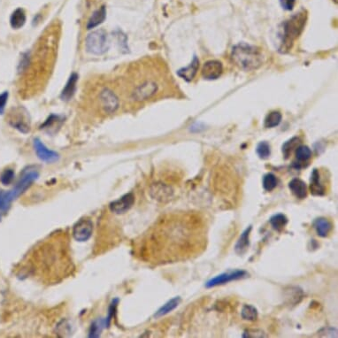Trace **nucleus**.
Here are the masks:
<instances>
[{"label":"nucleus","mask_w":338,"mask_h":338,"mask_svg":"<svg viewBox=\"0 0 338 338\" xmlns=\"http://www.w3.org/2000/svg\"><path fill=\"white\" fill-rule=\"evenodd\" d=\"M65 240L61 236L52 237L35 248L31 262V271L52 281L69 273L71 264Z\"/></svg>","instance_id":"f257e3e1"},{"label":"nucleus","mask_w":338,"mask_h":338,"mask_svg":"<svg viewBox=\"0 0 338 338\" xmlns=\"http://www.w3.org/2000/svg\"><path fill=\"white\" fill-rule=\"evenodd\" d=\"M232 60L236 65L244 70L259 68L263 63V55L255 46L247 43H239L233 48Z\"/></svg>","instance_id":"f03ea898"},{"label":"nucleus","mask_w":338,"mask_h":338,"mask_svg":"<svg viewBox=\"0 0 338 338\" xmlns=\"http://www.w3.org/2000/svg\"><path fill=\"white\" fill-rule=\"evenodd\" d=\"M306 20V15L304 13H296L294 16L284 22L283 25V37H282V44L285 49L291 46V43L299 36V34L303 30L304 23Z\"/></svg>","instance_id":"7ed1b4c3"},{"label":"nucleus","mask_w":338,"mask_h":338,"mask_svg":"<svg viewBox=\"0 0 338 338\" xmlns=\"http://www.w3.org/2000/svg\"><path fill=\"white\" fill-rule=\"evenodd\" d=\"M85 45L88 52L94 55H102L108 49L107 34L103 30L93 31L87 36Z\"/></svg>","instance_id":"20e7f679"},{"label":"nucleus","mask_w":338,"mask_h":338,"mask_svg":"<svg viewBox=\"0 0 338 338\" xmlns=\"http://www.w3.org/2000/svg\"><path fill=\"white\" fill-rule=\"evenodd\" d=\"M39 176L38 169L35 166H30L22 170L21 176L16 182L15 186L11 190L16 199L22 195L32 185V183Z\"/></svg>","instance_id":"39448f33"},{"label":"nucleus","mask_w":338,"mask_h":338,"mask_svg":"<svg viewBox=\"0 0 338 338\" xmlns=\"http://www.w3.org/2000/svg\"><path fill=\"white\" fill-rule=\"evenodd\" d=\"M249 273L244 270H240V269L230 270L228 272L218 274L216 276L210 279L208 282L205 283V287L212 288V287L221 286V285H224L226 283L247 277Z\"/></svg>","instance_id":"423d86ee"},{"label":"nucleus","mask_w":338,"mask_h":338,"mask_svg":"<svg viewBox=\"0 0 338 338\" xmlns=\"http://www.w3.org/2000/svg\"><path fill=\"white\" fill-rule=\"evenodd\" d=\"M8 122L11 126L22 133L26 134L30 131V121L25 109H13V113L9 115Z\"/></svg>","instance_id":"0eeeda50"},{"label":"nucleus","mask_w":338,"mask_h":338,"mask_svg":"<svg viewBox=\"0 0 338 338\" xmlns=\"http://www.w3.org/2000/svg\"><path fill=\"white\" fill-rule=\"evenodd\" d=\"M93 232V223L90 219H81L77 221L74 227L72 235L74 238L78 242H86L91 238Z\"/></svg>","instance_id":"6e6552de"},{"label":"nucleus","mask_w":338,"mask_h":338,"mask_svg":"<svg viewBox=\"0 0 338 338\" xmlns=\"http://www.w3.org/2000/svg\"><path fill=\"white\" fill-rule=\"evenodd\" d=\"M158 84L153 81H145L135 88L132 92V99L135 101H143L151 99L156 94Z\"/></svg>","instance_id":"1a4fd4ad"},{"label":"nucleus","mask_w":338,"mask_h":338,"mask_svg":"<svg viewBox=\"0 0 338 338\" xmlns=\"http://www.w3.org/2000/svg\"><path fill=\"white\" fill-rule=\"evenodd\" d=\"M100 102L101 107L106 113H114L120 104L117 96L109 89H104L100 92Z\"/></svg>","instance_id":"9d476101"},{"label":"nucleus","mask_w":338,"mask_h":338,"mask_svg":"<svg viewBox=\"0 0 338 338\" xmlns=\"http://www.w3.org/2000/svg\"><path fill=\"white\" fill-rule=\"evenodd\" d=\"M135 204V196L133 193H128L119 200L112 202L109 208L110 211L115 214H123L125 212L130 211L131 207Z\"/></svg>","instance_id":"9b49d317"},{"label":"nucleus","mask_w":338,"mask_h":338,"mask_svg":"<svg viewBox=\"0 0 338 338\" xmlns=\"http://www.w3.org/2000/svg\"><path fill=\"white\" fill-rule=\"evenodd\" d=\"M34 148H35L36 155H37V157L39 158L41 161L48 162V163H52V162H54V161L59 160V154L57 152H53L52 150L48 149L40 141L39 139L36 138L34 140Z\"/></svg>","instance_id":"f8f14e48"},{"label":"nucleus","mask_w":338,"mask_h":338,"mask_svg":"<svg viewBox=\"0 0 338 338\" xmlns=\"http://www.w3.org/2000/svg\"><path fill=\"white\" fill-rule=\"evenodd\" d=\"M222 70V64L220 61H207L203 67L202 75L206 80H215L221 76Z\"/></svg>","instance_id":"ddd939ff"},{"label":"nucleus","mask_w":338,"mask_h":338,"mask_svg":"<svg viewBox=\"0 0 338 338\" xmlns=\"http://www.w3.org/2000/svg\"><path fill=\"white\" fill-rule=\"evenodd\" d=\"M150 194L154 200L165 202L167 200H170L173 196V190L171 187L168 186L162 183H157L151 187Z\"/></svg>","instance_id":"4468645a"},{"label":"nucleus","mask_w":338,"mask_h":338,"mask_svg":"<svg viewBox=\"0 0 338 338\" xmlns=\"http://www.w3.org/2000/svg\"><path fill=\"white\" fill-rule=\"evenodd\" d=\"M252 230V226H249L239 237L238 240L235 245V252L238 255L244 254L250 247V235H251Z\"/></svg>","instance_id":"2eb2a0df"},{"label":"nucleus","mask_w":338,"mask_h":338,"mask_svg":"<svg viewBox=\"0 0 338 338\" xmlns=\"http://www.w3.org/2000/svg\"><path fill=\"white\" fill-rule=\"evenodd\" d=\"M289 188L292 194L299 200H304L307 197V185L301 179L295 178L289 183Z\"/></svg>","instance_id":"dca6fc26"},{"label":"nucleus","mask_w":338,"mask_h":338,"mask_svg":"<svg viewBox=\"0 0 338 338\" xmlns=\"http://www.w3.org/2000/svg\"><path fill=\"white\" fill-rule=\"evenodd\" d=\"M313 228L316 231L317 235L324 238L330 235L333 226L327 218L320 217V218H317L316 220L313 221Z\"/></svg>","instance_id":"f3484780"},{"label":"nucleus","mask_w":338,"mask_h":338,"mask_svg":"<svg viewBox=\"0 0 338 338\" xmlns=\"http://www.w3.org/2000/svg\"><path fill=\"white\" fill-rule=\"evenodd\" d=\"M77 82H78V74L73 73L70 75L68 81L66 83L65 87L61 92V100L68 101L72 99V97L74 96L75 90H76Z\"/></svg>","instance_id":"a211bd4d"},{"label":"nucleus","mask_w":338,"mask_h":338,"mask_svg":"<svg viewBox=\"0 0 338 338\" xmlns=\"http://www.w3.org/2000/svg\"><path fill=\"white\" fill-rule=\"evenodd\" d=\"M199 67H200V61L198 60L197 57H194L193 61L191 62L190 65L178 71V75L180 77H182V79L186 80L187 82H190L195 77L196 74L199 69Z\"/></svg>","instance_id":"6ab92c4d"},{"label":"nucleus","mask_w":338,"mask_h":338,"mask_svg":"<svg viewBox=\"0 0 338 338\" xmlns=\"http://www.w3.org/2000/svg\"><path fill=\"white\" fill-rule=\"evenodd\" d=\"M312 157V151L306 145H300L296 150V159L297 161L295 163L296 169L303 168L304 163L307 162Z\"/></svg>","instance_id":"aec40b11"},{"label":"nucleus","mask_w":338,"mask_h":338,"mask_svg":"<svg viewBox=\"0 0 338 338\" xmlns=\"http://www.w3.org/2000/svg\"><path fill=\"white\" fill-rule=\"evenodd\" d=\"M311 183H310V191L313 196H324L325 188L320 181V173L318 169H313L311 174Z\"/></svg>","instance_id":"412c9836"},{"label":"nucleus","mask_w":338,"mask_h":338,"mask_svg":"<svg viewBox=\"0 0 338 338\" xmlns=\"http://www.w3.org/2000/svg\"><path fill=\"white\" fill-rule=\"evenodd\" d=\"M105 18H106V9L104 6L96 10L95 12L92 13V15L88 22L87 30H92L96 27L99 26L101 23L104 22Z\"/></svg>","instance_id":"4be33fe9"},{"label":"nucleus","mask_w":338,"mask_h":338,"mask_svg":"<svg viewBox=\"0 0 338 338\" xmlns=\"http://www.w3.org/2000/svg\"><path fill=\"white\" fill-rule=\"evenodd\" d=\"M181 302H182V299L180 297H175L173 299H170L163 306H161L159 309V311L155 313L154 317L155 318H161V317L165 316L169 312L173 311L175 308H177L178 305L181 304Z\"/></svg>","instance_id":"5701e85b"},{"label":"nucleus","mask_w":338,"mask_h":338,"mask_svg":"<svg viewBox=\"0 0 338 338\" xmlns=\"http://www.w3.org/2000/svg\"><path fill=\"white\" fill-rule=\"evenodd\" d=\"M26 22V14L24 10L22 8H17L11 15L10 18V24L14 30H19L22 27L24 26Z\"/></svg>","instance_id":"b1692460"},{"label":"nucleus","mask_w":338,"mask_h":338,"mask_svg":"<svg viewBox=\"0 0 338 338\" xmlns=\"http://www.w3.org/2000/svg\"><path fill=\"white\" fill-rule=\"evenodd\" d=\"M288 222H289V220H288L286 215H284L282 213L274 214L269 220V223L271 224L272 228L273 230H276L277 232H282V230L285 229Z\"/></svg>","instance_id":"393cba45"},{"label":"nucleus","mask_w":338,"mask_h":338,"mask_svg":"<svg viewBox=\"0 0 338 338\" xmlns=\"http://www.w3.org/2000/svg\"><path fill=\"white\" fill-rule=\"evenodd\" d=\"M241 316L244 321H254L258 319L259 312L257 308L252 304H244L241 311Z\"/></svg>","instance_id":"a878e982"},{"label":"nucleus","mask_w":338,"mask_h":338,"mask_svg":"<svg viewBox=\"0 0 338 338\" xmlns=\"http://www.w3.org/2000/svg\"><path fill=\"white\" fill-rule=\"evenodd\" d=\"M12 202L7 191H0V220L7 213Z\"/></svg>","instance_id":"bb28decb"},{"label":"nucleus","mask_w":338,"mask_h":338,"mask_svg":"<svg viewBox=\"0 0 338 338\" xmlns=\"http://www.w3.org/2000/svg\"><path fill=\"white\" fill-rule=\"evenodd\" d=\"M262 184H263L265 191L270 192V191H273L277 186V178L273 173H267V174H265L264 177H263Z\"/></svg>","instance_id":"cd10ccee"},{"label":"nucleus","mask_w":338,"mask_h":338,"mask_svg":"<svg viewBox=\"0 0 338 338\" xmlns=\"http://www.w3.org/2000/svg\"><path fill=\"white\" fill-rule=\"evenodd\" d=\"M282 121V114L279 112H272L269 113V115L265 120V127L266 128H273L280 124Z\"/></svg>","instance_id":"c85d7f7f"},{"label":"nucleus","mask_w":338,"mask_h":338,"mask_svg":"<svg viewBox=\"0 0 338 338\" xmlns=\"http://www.w3.org/2000/svg\"><path fill=\"white\" fill-rule=\"evenodd\" d=\"M257 153L260 157V159L262 160H267L269 159L270 155H271V146L268 142H260L258 146H257Z\"/></svg>","instance_id":"c756f323"},{"label":"nucleus","mask_w":338,"mask_h":338,"mask_svg":"<svg viewBox=\"0 0 338 338\" xmlns=\"http://www.w3.org/2000/svg\"><path fill=\"white\" fill-rule=\"evenodd\" d=\"M299 138L298 137H293V138L289 140L288 142L283 144L282 146V152L283 155L285 156V159H288L290 154H291V151L293 150V148H295L299 143Z\"/></svg>","instance_id":"7c9ffc66"},{"label":"nucleus","mask_w":338,"mask_h":338,"mask_svg":"<svg viewBox=\"0 0 338 338\" xmlns=\"http://www.w3.org/2000/svg\"><path fill=\"white\" fill-rule=\"evenodd\" d=\"M104 327V321L103 320H97L91 324V330H90V338H98L100 335V332L103 330Z\"/></svg>","instance_id":"2f4dec72"},{"label":"nucleus","mask_w":338,"mask_h":338,"mask_svg":"<svg viewBox=\"0 0 338 338\" xmlns=\"http://www.w3.org/2000/svg\"><path fill=\"white\" fill-rule=\"evenodd\" d=\"M14 177L15 173L13 172V169H5L0 175V182L3 185H9L10 183H12Z\"/></svg>","instance_id":"473e14b6"},{"label":"nucleus","mask_w":338,"mask_h":338,"mask_svg":"<svg viewBox=\"0 0 338 338\" xmlns=\"http://www.w3.org/2000/svg\"><path fill=\"white\" fill-rule=\"evenodd\" d=\"M8 91H4L0 94V114H3L5 110V105L8 100Z\"/></svg>","instance_id":"72a5a7b5"},{"label":"nucleus","mask_w":338,"mask_h":338,"mask_svg":"<svg viewBox=\"0 0 338 338\" xmlns=\"http://www.w3.org/2000/svg\"><path fill=\"white\" fill-rule=\"evenodd\" d=\"M280 3L282 8L287 11H291L295 6L296 0H280Z\"/></svg>","instance_id":"f704fd0d"}]
</instances>
